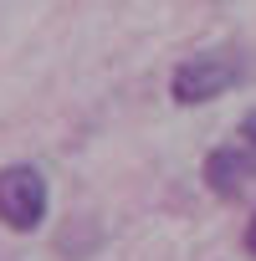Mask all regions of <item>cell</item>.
I'll list each match as a JSON object with an SVG mask.
<instances>
[{"mask_svg":"<svg viewBox=\"0 0 256 261\" xmlns=\"http://www.w3.org/2000/svg\"><path fill=\"white\" fill-rule=\"evenodd\" d=\"M241 82V57L236 51H195L174 67L169 77V97L180 108H200V102H215L225 97L231 87Z\"/></svg>","mask_w":256,"mask_h":261,"instance_id":"1","label":"cell"},{"mask_svg":"<svg viewBox=\"0 0 256 261\" xmlns=\"http://www.w3.org/2000/svg\"><path fill=\"white\" fill-rule=\"evenodd\" d=\"M46 220V179L36 164H6L0 169V225L26 236Z\"/></svg>","mask_w":256,"mask_h":261,"instance_id":"2","label":"cell"},{"mask_svg":"<svg viewBox=\"0 0 256 261\" xmlns=\"http://www.w3.org/2000/svg\"><path fill=\"white\" fill-rule=\"evenodd\" d=\"M205 185L220 200H241L256 185V149L251 144H220L205 154Z\"/></svg>","mask_w":256,"mask_h":261,"instance_id":"3","label":"cell"},{"mask_svg":"<svg viewBox=\"0 0 256 261\" xmlns=\"http://www.w3.org/2000/svg\"><path fill=\"white\" fill-rule=\"evenodd\" d=\"M241 144H251V149H256V108L241 118Z\"/></svg>","mask_w":256,"mask_h":261,"instance_id":"4","label":"cell"},{"mask_svg":"<svg viewBox=\"0 0 256 261\" xmlns=\"http://www.w3.org/2000/svg\"><path fill=\"white\" fill-rule=\"evenodd\" d=\"M246 256H256V215H251V225H246Z\"/></svg>","mask_w":256,"mask_h":261,"instance_id":"5","label":"cell"}]
</instances>
